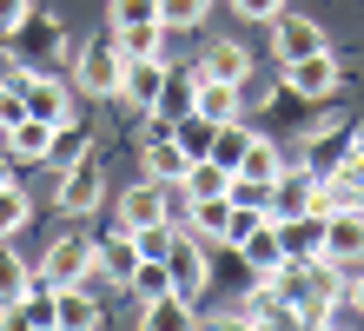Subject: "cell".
<instances>
[{"label": "cell", "mask_w": 364, "mask_h": 331, "mask_svg": "<svg viewBox=\"0 0 364 331\" xmlns=\"http://www.w3.org/2000/svg\"><path fill=\"white\" fill-rule=\"evenodd\" d=\"M20 80H27V113L33 120H73V86L67 80H53V73H40V66H20Z\"/></svg>", "instance_id": "obj_10"}, {"label": "cell", "mask_w": 364, "mask_h": 331, "mask_svg": "<svg viewBox=\"0 0 364 331\" xmlns=\"http://www.w3.org/2000/svg\"><path fill=\"white\" fill-rule=\"evenodd\" d=\"M291 212H325V179L305 159L278 166V179H272V219H291Z\"/></svg>", "instance_id": "obj_4"}, {"label": "cell", "mask_w": 364, "mask_h": 331, "mask_svg": "<svg viewBox=\"0 0 364 331\" xmlns=\"http://www.w3.org/2000/svg\"><path fill=\"white\" fill-rule=\"evenodd\" d=\"M126 292H133V298H159V292H173V272H166V258H146V252H139L133 278H126Z\"/></svg>", "instance_id": "obj_28"}, {"label": "cell", "mask_w": 364, "mask_h": 331, "mask_svg": "<svg viewBox=\"0 0 364 331\" xmlns=\"http://www.w3.org/2000/svg\"><path fill=\"white\" fill-rule=\"evenodd\" d=\"M239 252H245V265H252L259 278L285 265V246H278V226H272V219H265V226H252V232L239 238Z\"/></svg>", "instance_id": "obj_22"}, {"label": "cell", "mask_w": 364, "mask_h": 331, "mask_svg": "<svg viewBox=\"0 0 364 331\" xmlns=\"http://www.w3.org/2000/svg\"><path fill=\"white\" fill-rule=\"evenodd\" d=\"M318 265L338 278H351L364 265V212H325V258Z\"/></svg>", "instance_id": "obj_3"}, {"label": "cell", "mask_w": 364, "mask_h": 331, "mask_svg": "<svg viewBox=\"0 0 364 331\" xmlns=\"http://www.w3.org/2000/svg\"><path fill=\"white\" fill-rule=\"evenodd\" d=\"M159 219H166V179L139 172V179L119 192V226H126V232H139V226H159Z\"/></svg>", "instance_id": "obj_11"}, {"label": "cell", "mask_w": 364, "mask_h": 331, "mask_svg": "<svg viewBox=\"0 0 364 331\" xmlns=\"http://www.w3.org/2000/svg\"><path fill=\"white\" fill-rule=\"evenodd\" d=\"M173 140H179V152H186V159H205V152H212V140H219V126H212L205 113H179V120H173Z\"/></svg>", "instance_id": "obj_26"}, {"label": "cell", "mask_w": 364, "mask_h": 331, "mask_svg": "<svg viewBox=\"0 0 364 331\" xmlns=\"http://www.w3.org/2000/svg\"><path fill=\"white\" fill-rule=\"evenodd\" d=\"M278 166H285V152H278V140H265V132H245V152L232 172H245V179H278Z\"/></svg>", "instance_id": "obj_24"}, {"label": "cell", "mask_w": 364, "mask_h": 331, "mask_svg": "<svg viewBox=\"0 0 364 331\" xmlns=\"http://www.w3.org/2000/svg\"><path fill=\"white\" fill-rule=\"evenodd\" d=\"M40 278H53V285H73V278H93V238L87 232H60L47 258H40Z\"/></svg>", "instance_id": "obj_7"}, {"label": "cell", "mask_w": 364, "mask_h": 331, "mask_svg": "<svg viewBox=\"0 0 364 331\" xmlns=\"http://www.w3.org/2000/svg\"><path fill=\"white\" fill-rule=\"evenodd\" d=\"M338 86H345V66H338L331 47H318L305 60H285V93L291 100H331Z\"/></svg>", "instance_id": "obj_2"}, {"label": "cell", "mask_w": 364, "mask_h": 331, "mask_svg": "<svg viewBox=\"0 0 364 331\" xmlns=\"http://www.w3.org/2000/svg\"><path fill=\"white\" fill-rule=\"evenodd\" d=\"M192 318H199V298H186V292L139 298V325L146 331H192Z\"/></svg>", "instance_id": "obj_18"}, {"label": "cell", "mask_w": 364, "mask_h": 331, "mask_svg": "<svg viewBox=\"0 0 364 331\" xmlns=\"http://www.w3.org/2000/svg\"><path fill=\"white\" fill-rule=\"evenodd\" d=\"M27 7H33V0H0V33H7V27H14V20H20V14H27Z\"/></svg>", "instance_id": "obj_38"}, {"label": "cell", "mask_w": 364, "mask_h": 331, "mask_svg": "<svg viewBox=\"0 0 364 331\" xmlns=\"http://www.w3.org/2000/svg\"><path fill=\"white\" fill-rule=\"evenodd\" d=\"M53 318H60V325H73V331H93V325H100V298L87 292V278L53 285Z\"/></svg>", "instance_id": "obj_20"}, {"label": "cell", "mask_w": 364, "mask_h": 331, "mask_svg": "<svg viewBox=\"0 0 364 331\" xmlns=\"http://www.w3.org/2000/svg\"><path fill=\"white\" fill-rule=\"evenodd\" d=\"M232 14H239V20H278L285 0H232Z\"/></svg>", "instance_id": "obj_37"}, {"label": "cell", "mask_w": 364, "mask_h": 331, "mask_svg": "<svg viewBox=\"0 0 364 331\" xmlns=\"http://www.w3.org/2000/svg\"><path fill=\"white\" fill-rule=\"evenodd\" d=\"M7 140V159H20V166H47V152H53V120H20V126H7L0 132Z\"/></svg>", "instance_id": "obj_19"}, {"label": "cell", "mask_w": 364, "mask_h": 331, "mask_svg": "<svg viewBox=\"0 0 364 331\" xmlns=\"http://www.w3.org/2000/svg\"><path fill=\"white\" fill-rule=\"evenodd\" d=\"M113 27H133V20H159V0H106Z\"/></svg>", "instance_id": "obj_36"}, {"label": "cell", "mask_w": 364, "mask_h": 331, "mask_svg": "<svg viewBox=\"0 0 364 331\" xmlns=\"http://www.w3.org/2000/svg\"><path fill=\"white\" fill-rule=\"evenodd\" d=\"M159 93H166V53H146V60H126V80H119V100L133 106V113L146 120L159 106Z\"/></svg>", "instance_id": "obj_9"}, {"label": "cell", "mask_w": 364, "mask_h": 331, "mask_svg": "<svg viewBox=\"0 0 364 331\" xmlns=\"http://www.w3.org/2000/svg\"><path fill=\"white\" fill-rule=\"evenodd\" d=\"M67 53V27L60 20H47V14H20L14 27H7V60L14 66H47V60H60Z\"/></svg>", "instance_id": "obj_1"}, {"label": "cell", "mask_w": 364, "mask_h": 331, "mask_svg": "<svg viewBox=\"0 0 364 331\" xmlns=\"http://www.w3.org/2000/svg\"><path fill=\"white\" fill-rule=\"evenodd\" d=\"M192 113H205L212 126H232V120H245V86L239 80H205L192 86Z\"/></svg>", "instance_id": "obj_13"}, {"label": "cell", "mask_w": 364, "mask_h": 331, "mask_svg": "<svg viewBox=\"0 0 364 331\" xmlns=\"http://www.w3.org/2000/svg\"><path fill=\"white\" fill-rule=\"evenodd\" d=\"M225 199H232V206H252V212H272V179H245V172H232Z\"/></svg>", "instance_id": "obj_34"}, {"label": "cell", "mask_w": 364, "mask_h": 331, "mask_svg": "<svg viewBox=\"0 0 364 331\" xmlns=\"http://www.w3.org/2000/svg\"><path fill=\"white\" fill-rule=\"evenodd\" d=\"M345 298H351V312H364V265L351 272V285H345Z\"/></svg>", "instance_id": "obj_39"}, {"label": "cell", "mask_w": 364, "mask_h": 331, "mask_svg": "<svg viewBox=\"0 0 364 331\" xmlns=\"http://www.w3.org/2000/svg\"><path fill=\"white\" fill-rule=\"evenodd\" d=\"M325 212H364V152L325 172Z\"/></svg>", "instance_id": "obj_17"}, {"label": "cell", "mask_w": 364, "mask_h": 331, "mask_svg": "<svg viewBox=\"0 0 364 331\" xmlns=\"http://www.w3.org/2000/svg\"><path fill=\"white\" fill-rule=\"evenodd\" d=\"M351 152H358V132L331 120V126H311V140H305V152H298V159H305L318 179H325V172H331L338 159H351Z\"/></svg>", "instance_id": "obj_14"}, {"label": "cell", "mask_w": 364, "mask_h": 331, "mask_svg": "<svg viewBox=\"0 0 364 331\" xmlns=\"http://www.w3.org/2000/svg\"><path fill=\"white\" fill-rule=\"evenodd\" d=\"M212 14V0H159V27H199V20Z\"/></svg>", "instance_id": "obj_35"}, {"label": "cell", "mask_w": 364, "mask_h": 331, "mask_svg": "<svg viewBox=\"0 0 364 331\" xmlns=\"http://www.w3.org/2000/svg\"><path fill=\"white\" fill-rule=\"evenodd\" d=\"M113 40H119V53H126V60L166 53V27H159V20H133V27H113Z\"/></svg>", "instance_id": "obj_25"}, {"label": "cell", "mask_w": 364, "mask_h": 331, "mask_svg": "<svg viewBox=\"0 0 364 331\" xmlns=\"http://www.w3.org/2000/svg\"><path fill=\"white\" fill-rule=\"evenodd\" d=\"M119 80H126V53H119V40L106 33V40H93V47L80 53V86H87L93 100H113Z\"/></svg>", "instance_id": "obj_5"}, {"label": "cell", "mask_w": 364, "mask_h": 331, "mask_svg": "<svg viewBox=\"0 0 364 331\" xmlns=\"http://www.w3.org/2000/svg\"><path fill=\"white\" fill-rule=\"evenodd\" d=\"M20 120H27V80H20V66H14V73L0 80V132L20 126Z\"/></svg>", "instance_id": "obj_33"}, {"label": "cell", "mask_w": 364, "mask_h": 331, "mask_svg": "<svg viewBox=\"0 0 364 331\" xmlns=\"http://www.w3.org/2000/svg\"><path fill=\"white\" fill-rule=\"evenodd\" d=\"M225 186H232V172H225L219 159H192V166H186V192H192V199H219Z\"/></svg>", "instance_id": "obj_29"}, {"label": "cell", "mask_w": 364, "mask_h": 331, "mask_svg": "<svg viewBox=\"0 0 364 331\" xmlns=\"http://www.w3.org/2000/svg\"><path fill=\"white\" fill-rule=\"evenodd\" d=\"M225 219H232V199H192V212H186V226L199 232V238H225Z\"/></svg>", "instance_id": "obj_27"}, {"label": "cell", "mask_w": 364, "mask_h": 331, "mask_svg": "<svg viewBox=\"0 0 364 331\" xmlns=\"http://www.w3.org/2000/svg\"><path fill=\"white\" fill-rule=\"evenodd\" d=\"M166 272H173V292L199 298L205 285H212V258H205V246L192 232H173V246H166Z\"/></svg>", "instance_id": "obj_6"}, {"label": "cell", "mask_w": 364, "mask_h": 331, "mask_svg": "<svg viewBox=\"0 0 364 331\" xmlns=\"http://www.w3.org/2000/svg\"><path fill=\"white\" fill-rule=\"evenodd\" d=\"M27 219H33V199L7 179V186H0V238H14L20 226H27Z\"/></svg>", "instance_id": "obj_31"}, {"label": "cell", "mask_w": 364, "mask_h": 331, "mask_svg": "<svg viewBox=\"0 0 364 331\" xmlns=\"http://www.w3.org/2000/svg\"><path fill=\"white\" fill-rule=\"evenodd\" d=\"M53 166H73V159H87V126H73V120H60L53 126V152H47Z\"/></svg>", "instance_id": "obj_32"}, {"label": "cell", "mask_w": 364, "mask_h": 331, "mask_svg": "<svg viewBox=\"0 0 364 331\" xmlns=\"http://www.w3.org/2000/svg\"><path fill=\"white\" fill-rule=\"evenodd\" d=\"M272 226H278V246H285L291 265L325 258V212H291V219H272Z\"/></svg>", "instance_id": "obj_8"}, {"label": "cell", "mask_w": 364, "mask_h": 331, "mask_svg": "<svg viewBox=\"0 0 364 331\" xmlns=\"http://www.w3.org/2000/svg\"><path fill=\"white\" fill-rule=\"evenodd\" d=\"M7 179H14V166H7V159H0V186H7Z\"/></svg>", "instance_id": "obj_40"}, {"label": "cell", "mask_w": 364, "mask_h": 331, "mask_svg": "<svg viewBox=\"0 0 364 331\" xmlns=\"http://www.w3.org/2000/svg\"><path fill=\"white\" fill-rule=\"evenodd\" d=\"M192 86H199V66H166V93H159V106H153V120L192 113Z\"/></svg>", "instance_id": "obj_23"}, {"label": "cell", "mask_w": 364, "mask_h": 331, "mask_svg": "<svg viewBox=\"0 0 364 331\" xmlns=\"http://www.w3.org/2000/svg\"><path fill=\"white\" fill-rule=\"evenodd\" d=\"M60 212H93L100 206V199H106V186H100V172H93V159H73V166H60Z\"/></svg>", "instance_id": "obj_15"}, {"label": "cell", "mask_w": 364, "mask_h": 331, "mask_svg": "<svg viewBox=\"0 0 364 331\" xmlns=\"http://www.w3.org/2000/svg\"><path fill=\"white\" fill-rule=\"evenodd\" d=\"M199 73H205V80H239V86H245L252 53L239 47V40H212V47H205V60H199Z\"/></svg>", "instance_id": "obj_21"}, {"label": "cell", "mask_w": 364, "mask_h": 331, "mask_svg": "<svg viewBox=\"0 0 364 331\" xmlns=\"http://www.w3.org/2000/svg\"><path fill=\"white\" fill-rule=\"evenodd\" d=\"M358 152H364V140H358Z\"/></svg>", "instance_id": "obj_41"}, {"label": "cell", "mask_w": 364, "mask_h": 331, "mask_svg": "<svg viewBox=\"0 0 364 331\" xmlns=\"http://www.w3.org/2000/svg\"><path fill=\"white\" fill-rule=\"evenodd\" d=\"M318 47H331L318 20H305V14H278V20H272V53H278V66H285V60H305V53H318Z\"/></svg>", "instance_id": "obj_12"}, {"label": "cell", "mask_w": 364, "mask_h": 331, "mask_svg": "<svg viewBox=\"0 0 364 331\" xmlns=\"http://www.w3.org/2000/svg\"><path fill=\"white\" fill-rule=\"evenodd\" d=\"M27 278H33V265L20 258V252L7 246V238H0V305H14L20 292H27Z\"/></svg>", "instance_id": "obj_30"}, {"label": "cell", "mask_w": 364, "mask_h": 331, "mask_svg": "<svg viewBox=\"0 0 364 331\" xmlns=\"http://www.w3.org/2000/svg\"><path fill=\"white\" fill-rule=\"evenodd\" d=\"M133 265H139V246H133V232H106V238H93V278H106V285H126L133 278Z\"/></svg>", "instance_id": "obj_16"}]
</instances>
